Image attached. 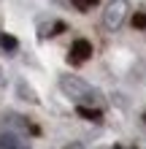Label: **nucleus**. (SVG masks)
<instances>
[{"label":"nucleus","mask_w":146,"mask_h":149,"mask_svg":"<svg viewBox=\"0 0 146 149\" xmlns=\"http://www.w3.org/2000/svg\"><path fill=\"white\" fill-rule=\"evenodd\" d=\"M60 90H62V95L71 98L73 103H87V106L100 98L95 87L87 84L81 76H73V73H62V76H60Z\"/></svg>","instance_id":"1"},{"label":"nucleus","mask_w":146,"mask_h":149,"mask_svg":"<svg viewBox=\"0 0 146 149\" xmlns=\"http://www.w3.org/2000/svg\"><path fill=\"white\" fill-rule=\"evenodd\" d=\"M16 92H19V95H22V98L27 100V103H38L35 92L30 90V84H27V81H16Z\"/></svg>","instance_id":"5"},{"label":"nucleus","mask_w":146,"mask_h":149,"mask_svg":"<svg viewBox=\"0 0 146 149\" xmlns=\"http://www.w3.org/2000/svg\"><path fill=\"white\" fill-rule=\"evenodd\" d=\"M0 46H3L6 52H16L19 49V41H16L14 36H8V33H0Z\"/></svg>","instance_id":"6"},{"label":"nucleus","mask_w":146,"mask_h":149,"mask_svg":"<svg viewBox=\"0 0 146 149\" xmlns=\"http://www.w3.org/2000/svg\"><path fill=\"white\" fill-rule=\"evenodd\" d=\"M143 122H146V114H143Z\"/></svg>","instance_id":"10"},{"label":"nucleus","mask_w":146,"mask_h":149,"mask_svg":"<svg viewBox=\"0 0 146 149\" xmlns=\"http://www.w3.org/2000/svg\"><path fill=\"white\" fill-rule=\"evenodd\" d=\"M71 3H73V8H76V11H81V14H87L89 8H95V6L100 3V0H71Z\"/></svg>","instance_id":"7"},{"label":"nucleus","mask_w":146,"mask_h":149,"mask_svg":"<svg viewBox=\"0 0 146 149\" xmlns=\"http://www.w3.org/2000/svg\"><path fill=\"white\" fill-rule=\"evenodd\" d=\"M133 27H135V30H146V14H143V11L133 14Z\"/></svg>","instance_id":"8"},{"label":"nucleus","mask_w":146,"mask_h":149,"mask_svg":"<svg viewBox=\"0 0 146 149\" xmlns=\"http://www.w3.org/2000/svg\"><path fill=\"white\" fill-rule=\"evenodd\" d=\"M127 0H111L106 6V11H103V24H106L108 30H119L127 19Z\"/></svg>","instance_id":"2"},{"label":"nucleus","mask_w":146,"mask_h":149,"mask_svg":"<svg viewBox=\"0 0 146 149\" xmlns=\"http://www.w3.org/2000/svg\"><path fill=\"white\" fill-rule=\"evenodd\" d=\"M89 57H92V43L87 38H79V41L71 43V52H68V63L71 65H81V63H87Z\"/></svg>","instance_id":"3"},{"label":"nucleus","mask_w":146,"mask_h":149,"mask_svg":"<svg viewBox=\"0 0 146 149\" xmlns=\"http://www.w3.org/2000/svg\"><path fill=\"white\" fill-rule=\"evenodd\" d=\"M76 114H79L81 119H89V122H100V119H103V111L87 106V103H79V106H76Z\"/></svg>","instance_id":"4"},{"label":"nucleus","mask_w":146,"mask_h":149,"mask_svg":"<svg viewBox=\"0 0 146 149\" xmlns=\"http://www.w3.org/2000/svg\"><path fill=\"white\" fill-rule=\"evenodd\" d=\"M62 149H84V144H79V141H73V144H68V146H62Z\"/></svg>","instance_id":"9"}]
</instances>
